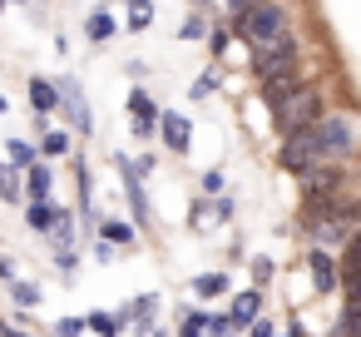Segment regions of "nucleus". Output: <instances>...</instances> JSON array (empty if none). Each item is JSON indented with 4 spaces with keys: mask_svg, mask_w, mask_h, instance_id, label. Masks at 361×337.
I'll list each match as a JSON object with an SVG mask.
<instances>
[{
    "mask_svg": "<svg viewBox=\"0 0 361 337\" xmlns=\"http://www.w3.org/2000/svg\"><path fill=\"white\" fill-rule=\"evenodd\" d=\"M114 30H119V25H114V16H109V11H94V16L85 20V40H90V45H109V40H114Z\"/></svg>",
    "mask_w": 361,
    "mask_h": 337,
    "instance_id": "15",
    "label": "nucleus"
},
{
    "mask_svg": "<svg viewBox=\"0 0 361 337\" xmlns=\"http://www.w3.org/2000/svg\"><path fill=\"white\" fill-rule=\"evenodd\" d=\"M208 25H213V20H203L198 11H188V20L178 25V40H183V45H203V40H208Z\"/></svg>",
    "mask_w": 361,
    "mask_h": 337,
    "instance_id": "22",
    "label": "nucleus"
},
{
    "mask_svg": "<svg viewBox=\"0 0 361 337\" xmlns=\"http://www.w3.org/2000/svg\"><path fill=\"white\" fill-rule=\"evenodd\" d=\"M307 268H312V288L317 292H336V258L326 248H307Z\"/></svg>",
    "mask_w": 361,
    "mask_h": 337,
    "instance_id": "11",
    "label": "nucleus"
},
{
    "mask_svg": "<svg viewBox=\"0 0 361 337\" xmlns=\"http://www.w3.org/2000/svg\"><path fill=\"white\" fill-rule=\"evenodd\" d=\"M85 327L99 332V337H119V332H124V322H119L109 307H90V312H85Z\"/></svg>",
    "mask_w": 361,
    "mask_h": 337,
    "instance_id": "20",
    "label": "nucleus"
},
{
    "mask_svg": "<svg viewBox=\"0 0 361 337\" xmlns=\"http://www.w3.org/2000/svg\"><path fill=\"white\" fill-rule=\"evenodd\" d=\"M50 248H75V213L70 208H55V223H50Z\"/></svg>",
    "mask_w": 361,
    "mask_h": 337,
    "instance_id": "16",
    "label": "nucleus"
},
{
    "mask_svg": "<svg viewBox=\"0 0 361 337\" xmlns=\"http://www.w3.org/2000/svg\"><path fill=\"white\" fill-rule=\"evenodd\" d=\"M154 134L164 139V149H169V154H188V149H193V119H188L183 110H159Z\"/></svg>",
    "mask_w": 361,
    "mask_h": 337,
    "instance_id": "7",
    "label": "nucleus"
},
{
    "mask_svg": "<svg viewBox=\"0 0 361 337\" xmlns=\"http://www.w3.org/2000/svg\"><path fill=\"white\" fill-rule=\"evenodd\" d=\"M0 337H30V332H20L16 322H6V317H0Z\"/></svg>",
    "mask_w": 361,
    "mask_h": 337,
    "instance_id": "38",
    "label": "nucleus"
},
{
    "mask_svg": "<svg viewBox=\"0 0 361 337\" xmlns=\"http://www.w3.org/2000/svg\"><path fill=\"white\" fill-rule=\"evenodd\" d=\"M297 184H302V199H331V194L346 184V174H341V164L317 159V164H307V169L297 174Z\"/></svg>",
    "mask_w": 361,
    "mask_h": 337,
    "instance_id": "6",
    "label": "nucleus"
},
{
    "mask_svg": "<svg viewBox=\"0 0 361 337\" xmlns=\"http://www.w3.org/2000/svg\"><path fill=\"white\" fill-rule=\"evenodd\" d=\"M25 100H30V110H35L40 119H55V110H60L55 75H30V80H25Z\"/></svg>",
    "mask_w": 361,
    "mask_h": 337,
    "instance_id": "8",
    "label": "nucleus"
},
{
    "mask_svg": "<svg viewBox=\"0 0 361 337\" xmlns=\"http://www.w3.org/2000/svg\"><path fill=\"white\" fill-rule=\"evenodd\" d=\"M272 119H277V134H292V129H307V124H317L326 110H322V90L317 85H307V80H297L292 90H282L272 105Z\"/></svg>",
    "mask_w": 361,
    "mask_h": 337,
    "instance_id": "2",
    "label": "nucleus"
},
{
    "mask_svg": "<svg viewBox=\"0 0 361 337\" xmlns=\"http://www.w3.org/2000/svg\"><path fill=\"white\" fill-rule=\"evenodd\" d=\"M6 278H16V263H11L6 253H0V283H6Z\"/></svg>",
    "mask_w": 361,
    "mask_h": 337,
    "instance_id": "39",
    "label": "nucleus"
},
{
    "mask_svg": "<svg viewBox=\"0 0 361 337\" xmlns=\"http://www.w3.org/2000/svg\"><path fill=\"white\" fill-rule=\"evenodd\" d=\"M40 6H50V0H40Z\"/></svg>",
    "mask_w": 361,
    "mask_h": 337,
    "instance_id": "44",
    "label": "nucleus"
},
{
    "mask_svg": "<svg viewBox=\"0 0 361 337\" xmlns=\"http://www.w3.org/2000/svg\"><path fill=\"white\" fill-rule=\"evenodd\" d=\"M0 203H25V189H20V174L0 164Z\"/></svg>",
    "mask_w": 361,
    "mask_h": 337,
    "instance_id": "23",
    "label": "nucleus"
},
{
    "mask_svg": "<svg viewBox=\"0 0 361 337\" xmlns=\"http://www.w3.org/2000/svg\"><path fill=\"white\" fill-rule=\"evenodd\" d=\"M272 337H302V327H297V322H287V327H282V332H272Z\"/></svg>",
    "mask_w": 361,
    "mask_h": 337,
    "instance_id": "40",
    "label": "nucleus"
},
{
    "mask_svg": "<svg viewBox=\"0 0 361 337\" xmlns=\"http://www.w3.org/2000/svg\"><path fill=\"white\" fill-rule=\"evenodd\" d=\"M20 189H25V199H50V189H55V174H50V169L35 159V164L25 169V184H20Z\"/></svg>",
    "mask_w": 361,
    "mask_h": 337,
    "instance_id": "13",
    "label": "nucleus"
},
{
    "mask_svg": "<svg viewBox=\"0 0 361 337\" xmlns=\"http://www.w3.org/2000/svg\"><path fill=\"white\" fill-rule=\"evenodd\" d=\"M55 268L65 273V283H70V273L80 268V258H75V248H55Z\"/></svg>",
    "mask_w": 361,
    "mask_h": 337,
    "instance_id": "30",
    "label": "nucleus"
},
{
    "mask_svg": "<svg viewBox=\"0 0 361 337\" xmlns=\"http://www.w3.org/2000/svg\"><path fill=\"white\" fill-rule=\"evenodd\" d=\"M228 30L238 40H247V50H257V45H267V40H277L287 30V6L282 0H247V6L233 16Z\"/></svg>",
    "mask_w": 361,
    "mask_h": 337,
    "instance_id": "1",
    "label": "nucleus"
},
{
    "mask_svg": "<svg viewBox=\"0 0 361 337\" xmlns=\"http://www.w3.org/2000/svg\"><path fill=\"white\" fill-rule=\"evenodd\" d=\"M85 332V317H60L55 322V337H80Z\"/></svg>",
    "mask_w": 361,
    "mask_h": 337,
    "instance_id": "32",
    "label": "nucleus"
},
{
    "mask_svg": "<svg viewBox=\"0 0 361 337\" xmlns=\"http://www.w3.org/2000/svg\"><path fill=\"white\" fill-rule=\"evenodd\" d=\"M149 25H154V0H134V6H129V30L144 35Z\"/></svg>",
    "mask_w": 361,
    "mask_h": 337,
    "instance_id": "24",
    "label": "nucleus"
},
{
    "mask_svg": "<svg viewBox=\"0 0 361 337\" xmlns=\"http://www.w3.org/2000/svg\"><path fill=\"white\" fill-rule=\"evenodd\" d=\"M336 337H356V302H341V312H336Z\"/></svg>",
    "mask_w": 361,
    "mask_h": 337,
    "instance_id": "29",
    "label": "nucleus"
},
{
    "mask_svg": "<svg viewBox=\"0 0 361 337\" xmlns=\"http://www.w3.org/2000/svg\"><path fill=\"white\" fill-rule=\"evenodd\" d=\"M6 154H11V159H6V169H16V174H25V169L40 159L30 139H6Z\"/></svg>",
    "mask_w": 361,
    "mask_h": 337,
    "instance_id": "18",
    "label": "nucleus"
},
{
    "mask_svg": "<svg viewBox=\"0 0 361 337\" xmlns=\"http://www.w3.org/2000/svg\"><path fill=\"white\" fill-rule=\"evenodd\" d=\"M317 134H322V149L331 164H346L356 154V134H351V114H322L317 119Z\"/></svg>",
    "mask_w": 361,
    "mask_h": 337,
    "instance_id": "5",
    "label": "nucleus"
},
{
    "mask_svg": "<svg viewBox=\"0 0 361 337\" xmlns=\"http://www.w3.org/2000/svg\"><path fill=\"white\" fill-rule=\"evenodd\" d=\"M0 114H11V95L6 90H0Z\"/></svg>",
    "mask_w": 361,
    "mask_h": 337,
    "instance_id": "41",
    "label": "nucleus"
},
{
    "mask_svg": "<svg viewBox=\"0 0 361 337\" xmlns=\"http://www.w3.org/2000/svg\"><path fill=\"white\" fill-rule=\"evenodd\" d=\"M149 337H173V332H169V327H154V332H149Z\"/></svg>",
    "mask_w": 361,
    "mask_h": 337,
    "instance_id": "42",
    "label": "nucleus"
},
{
    "mask_svg": "<svg viewBox=\"0 0 361 337\" xmlns=\"http://www.w3.org/2000/svg\"><path fill=\"white\" fill-rule=\"evenodd\" d=\"M257 312H262V288H247V292H238V297H233V307H228V327H233V332H243Z\"/></svg>",
    "mask_w": 361,
    "mask_h": 337,
    "instance_id": "12",
    "label": "nucleus"
},
{
    "mask_svg": "<svg viewBox=\"0 0 361 337\" xmlns=\"http://www.w3.org/2000/svg\"><path fill=\"white\" fill-rule=\"evenodd\" d=\"M0 11H6V0H0Z\"/></svg>",
    "mask_w": 361,
    "mask_h": 337,
    "instance_id": "43",
    "label": "nucleus"
},
{
    "mask_svg": "<svg viewBox=\"0 0 361 337\" xmlns=\"http://www.w3.org/2000/svg\"><path fill=\"white\" fill-rule=\"evenodd\" d=\"M188 6H193L203 20H218V0H188Z\"/></svg>",
    "mask_w": 361,
    "mask_h": 337,
    "instance_id": "34",
    "label": "nucleus"
},
{
    "mask_svg": "<svg viewBox=\"0 0 361 337\" xmlns=\"http://www.w3.org/2000/svg\"><path fill=\"white\" fill-rule=\"evenodd\" d=\"M55 223V203L50 199H25V228L30 233H50Z\"/></svg>",
    "mask_w": 361,
    "mask_h": 337,
    "instance_id": "14",
    "label": "nucleus"
},
{
    "mask_svg": "<svg viewBox=\"0 0 361 337\" xmlns=\"http://www.w3.org/2000/svg\"><path fill=\"white\" fill-rule=\"evenodd\" d=\"M129 6H134V0H129Z\"/></svg>",
    "mask_w": 361,
    "mask_h": 337,
    "instance_id": "45",
    "label": "nucleus"
},
{
    "mask_svg": "<svg viewBox=\"0 0 361 337\" xmlns=\"http://www.w3.org/2000/svg\"><path fill=\"white\" fill-rule=\"evenodd\" d=\"M243 332H247V337H272V332H277V322H272V317H262V312H257V317H252V322H247V327H243Z\"/></svg>",
    "mask_w": 361,
    "mask_h": 337,
    "instance_id": "31",
    "label": "nucleus"
},
{
    "mask_svg": "<svg viewBox=\"0 0 361 337\" xmlns=\"http://www.w3.org/2000/svg\"><path fill=\"white\" fill-rule=\"evenodd\" d=\"M178 337H203V327L193 317H178Z\"/></svg>",
    "mask_w": 361,
    "mask_h": 337,
    "instance_id": "37",
    "label": "nucleus"
},
{
    "mask_svg": "<svg viewBox=\"0 0 361 337\" xmlns=\"http://www.w3.org/2000/svg\"><path fill=\"white\" fill-rule=\"evenodd\" d=\"M228 288H233L228 273H198V278H193V297H203V302H208V297H223Z\"/></svg>",
    "mask_w": 361,
    "mask_h": 337,
    "instance_id": "19",
    "label": "nucleus"
},
{
    "mask_svg": "<svg viewBox=\"0 0 361 337\" xmlns=\"http://www.w3.org/2000/svg\"><path fill=\"white\" fill-rule=\"evenodd\" d=\"M129 129L139 134V139H154V119H159V105L149 100V90H129Z\"/></svg>",
    "mask_w": 361,
    "mask_h": 337,
    "instance_id": "9",
    "label": "nucleus"
},
{
    "mask_svg": "<svg viewBox=\"0 0 361 337\" xmlns=\"http://www.w3.org/2000/svg\"><path fill=\"white\" fill-rule=\"evenodd\" d=\"M218 189H223V169H208L203 174V194H218Z\"/></svg>",
    "mask_w": 361,
    "mask_h": 337,
    "instance_id": "35",
    "label": "nucleus"
},
{
    "mask_svg": "<svg viewBox=\"0 0 361 337\" xmlns=\"http://www.w3.org/2000/svg\"><path fill=\"white\" fill-rule=\"evenodd\" d=\"M6 292L16 297V307H20V312L40 307V297H45V292H40V283H25V278H6Z\"/></svg>",
    "mask_w": 361,
    "mask_h": 337,
    "instance_id": "17",
    "label": "nucleus"
},
{
    "mask_svg": "<svg viewBox=\"0 0 361 337\" xmlns=\"http://www.w3.org/2000/svg\"><path fill=\"white\" fill-rule=\"evenodd\" d=\"M90 243H94V258H99V263H114V258H119L109 243H99V238H90Z\"/></svg>",
    "mask_w": 361,
    "mask_h": 337,
    "instance_id": "36",
    "label": "nucleus"
},
{
    "mask_svg": "<svg viewBox=\"0 0 361 337\" xmlns=\"http://www.w3.org/2000/svg\"><path fill=\"white\" fill-rule=\"evenodd\" d=\"M35 154H40V159H45V154H50V159H65V154H70V134H60V129H40Z\"/></svg>",
    "mask_w": 361,
    "mask_h": 337,
    "instance_id": "21",
    "label": "nucleus"
},
{
    "mask_svg": "<svg viewBox=\"0 0 361 337\" xmlns=\"http://www.w3.org/2000/svg\"><path fill=\"white\" fill-rule=\"evenodd\" d=\"M203 218H208V194H198V199H193V208H188V223H193V228H198Z\"/></svg>",
    "mask_w": 361,
    "mask_h": 337,
    "instance_id": "33",
    "label": "nucleus"
},
{
    "mask_svg": "<svg viewBox=\"0 0 361 337\" xmlns=\"http://www.w3.org/2000/svg\"><path fill=\"white\" fill-rule=\"evenodd\" d=\"M228 45H233V30H228L223 20H213V25H208V50H213V60H223Z\"/></svg>",
    "mask_w": 361,
    "mask_h": 337,
    "instance_id": "25",
    "label": "nucleus"
},
{
    "mask_svg": "<svg viewBox=\"0 0 361 337\" xmlns=\"http://www.w3.org/2000/svg\"><path fill=\"white\" fill-rule=\"evenodd\" d=\"M198 327H203V337H233L228 312H208V307H203V322H198Z\"/></svg>",
    "mask_w": 361,
    "mask_h": 337,
    "instance_id": "26",
    "label": "nucleus"
},
{
    "mask_svg": "<svg viewBox=\"0 0 361 337\" xmlns=\"http://www.w3.org/2000/svg\"><path fill=\"white\" fill-rule=\"evenodd\" d=\"M317 159H326V149H322V134H317V124H307V129H292V134H282L277 164H282L287 174H302V169H307V164H317Z\"/></svg>",
    "mask_w": 361,
    "mask_h": 337,
    "instance_id": "4",
    "label": "nucleus"
},
{
    "mask_svg": "<svg viewBox=\"0 0 361 337\" xmlns=\"http://www.w3.org/2000/svg\"><path fill=\"white\" fill-rule=\"evenodd\" d=\"M94 238H99V243H109L114 253H129V248H134V238H139V228H134V223H124V218H99V223H94Z\"/></svg>",
    "mask_w": 361,
    "mask_h": 337,
    "instance_id": "10",
    "label": "nucleus"
},
{
    "mask_svg": "<svg viewBox=\"0 0 361 337\" xmlns=\"http://www.w3.org/2000/svg\"><path fill=\"white\" fill-rule=\"evenodd\" d=\"M272 273H277V263H272L267 253H257V258H252V283H257V288H267V283H272Z\"/></svg>",
    "mask_w": 361,
    "mask_h": 337,
    "instance_id": "28",
    "label": "nucleus"
},
{
    "mask_svg": "<svg viewBox=\"0 0 361 337\" xmlns=\"http://www.w3.org/2000/svg\"><path fill=\"white\" fill-rule=\"evenodd\" d=\"M213 90H218V70H203V75H198V80L188 85V100H198V105H203V100H208Z\"/></svg>",
    "mask_w": 361,
    "mask_h": 337,
    "instance_id": "27",
    "label": "nucleus"
},
{
    "mask_svg": "<svg viewBox=\"0 0 361 337\" xmlns=\"http://www.w3.org/2000/svg\"><path fill=\"white\" fill-rule=\"evenodd\" d=\"M55 95H60V110H55V114H65L80 139H90V134H94V110H90L80 80H75V75H55Z\"/></svg>",
    "mask_w": 361,
    "mask_h": 337,
    "instance_id": "3",
    "label": "nucleus"
}]
</instances>
